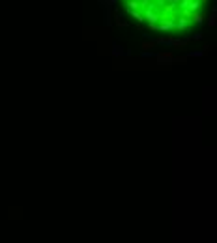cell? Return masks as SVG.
<instances>
[{
    "instance_id": "7a4b0ae2",
    "label": "cell",
    "mask_w": 217,
    "mask_h": 243,
    "mask_svg": "<svg viewBox=\"0 0 217 243\" xmlns=\"http://www.w3.org/2000/svg\"><path fill=\"white\" fill-rule=\"evenodd\" d=\"M208 23H210V26H215V23H217V15H215V10L210 13V19H208Z\"/></svg>"
},
{
    "instance_id": "6da1fadb",
    "label": "cell",
    "mask_w": 217,
    "mask_h": 243,
    "mask_svg": "<svg viewBox=\"0 0 217 243\" xmlns=\"http://www.w3.org/2000/svg\"><path fill=\"white\" fill-rule=\"evenodd\" d=\"M157 60L163 62V60H174V56H172V53H161L159 56H157Z\"/></svg>"
},
{
    "instance_id": "3957f363",
    "label": "cell",
    "mask_w": 217,
    "mask_h": 243,
    "mask_svg": "<svg viewBox=\"0 0 217 243\" xmlns=\"http://www.w3.org/2000/svg\"><path fill=\"white\" fill-rule=\"evenodd\" d=\"M187 41H189V39H176L174 47H185V45H187Z\"/></svg>"
},
{
    "instance_id": "277c9868",
    "label": "cell",
    "mask_w": 217,
    "mask_h": 243,
    "mask_svg": "<svg viewBox=\"0 0 217 243\" xmlns=\"http://www.w3.org/2000/svg\"><path fill=\"white\" fill-rule=\"evenodd\" d=\"M142 47L144 49H153V47H155V41H144Z\"/></svg>"
}]
</instances>
